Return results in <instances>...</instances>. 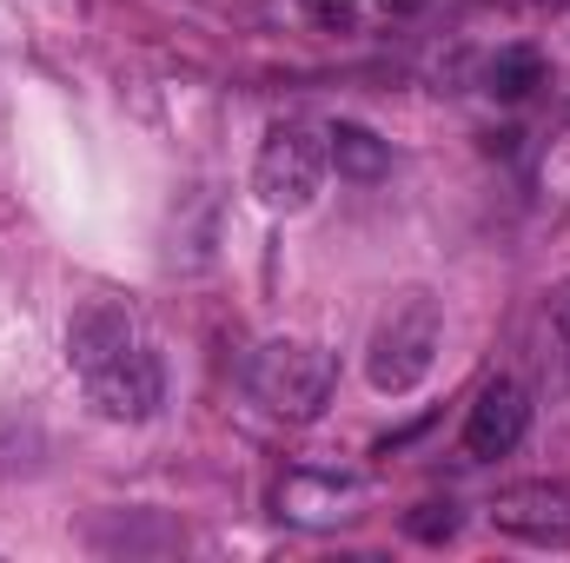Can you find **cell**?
I'll return each instance as SVG.
<instances>
[{"label": "cell", "mask_w": 570, "mask_h": 563, "mask_svg": "<svg viewBox=\"0 0 570 563\" xmlns=\"http://www.w3.org/2000/svg\"><path fill=\"white\" fill-rule=\"evenodd\" d=\"M458 504H419L412 517H405V537H419V544H451L458 537Z\"/></svg>", "instance_id": "30bf717a"}, {"label": "cell", "mask_w": 570, "mask_h": 563, "mask_svg": "<svg viewBox=\"0 0 570 563\" xmlns=\"http://www.w3.org/2000/svg\"><path fill=\"white\" fill-rule=\"evenodd\" d=\"M325 152H332V172L352 179V186H372V179L392 172V146L379 140L372 127H358V120H332L325 127Z\"/></svg>", "instance_id": "ba28073f"}, {"label": "cell", "mask_w": 570, "mask_h": 563, "mask_svg": "<svg viewBox=\"0 0 570 563\" xmlns=\"http://www.w3.org/2000/svg\"><path fill=\"white\" fill-rule=\"evenodd\" d=\"M524 431H531V392L518 378H491L464 412V457H484V464L511 457L524 444Z\"/></svg>", "instance_id": "5b68a950"}, {"label": "cell", "mask_w": 570, "mask_h": 563, "mask_svg": "<svg viewBox=\"0 0 570 563\" xmlns=\"http://www.w3.org/2000/svg\"><path fill=\"white\" fill-rule=\"evenodd\" d=\"M358 497L365 484L352 471H318V464H298L279 484V517L298 524V531H332L345 517H358Z\"/></svg>", "instance_id": "8992f818"}, {"label": "cell", "mask_w": 570, "mask_h": 563, "mask_svg": "<svg viewBox=\"0 0 570 563\" xmlns=\"http://www.w3.org/2000/svg\"><path fill=\"white\" fill-rule=\"evenodd\" d=\"M67 365L87 385L94 412L114 424H146L166 405V372L159 352L146 345V332L134 325L127 305L114 298H87L67 325Z\"/></svg>", "instance_id": "6da1fadb"}, {"label": "cell", "mask_w": 570, "mask_h": 563, "mask_svg": "<svg viewBox=\"0 0 570 563\" xmlns=\"http://www.w3.org/2000/svg\"><path fill=\"white\" fill-rule=\"evenodd\" d=\"M246 385H253V398H259L273 418L305 424V418L325 412V398H332V385H338V358H332L325 345H312V338H273V345L253 352Z\"/></svg>", "instance_id": "3957f363"}, {"label": "cell", "mask_w": 570, "mask_h": 563, "mask_svg": "<svg viewBox=\"0 0 570 563\" xmlns=\"http://www.w3.org/2000/svg\"><path fill=\"white\" fill-rule=\"evenodd\" d=\"M484 80H491L498 100H531V93L544 87V53H538V47H504Z\"/></svg>", "instance_id": "9c48e42d"}, {"label": "cell", "mask_w": 570, "mask_h": 563, "mask_svg": "<svg viewBox=\"0 0 570 563\" xmlns=\"http://www.w3.org/2000/svg\"><path fill=\"white\" fill-rule=\"evenodd\" d=\"M305 13H312L318 27H352V20H358L352 0H305Z\"/></svg>", "instance_id": "7c38bea8"}, {"label": "cell", "mask_w": 570, "mask_h": 563, "mask_svg": "<svg viewBox=\"0 0 570 563\" xmlns=\"http://www.w3.org/2000/svg\"><path fill=\"white\" fill-rule=\"evenodd\" d=\"M544 325H551V345L570 352V279H558L544 292Z\"/></svg>", "instance_id": "8fae6325"}, {"label": "cell", "mask_w": 570, "mask_h": 563, "mask_svg": "<svg viewBox=\"0 0 570 563\" xmlns=\"http://www.w3.org/2000/svg\"><path fill=\"white\" fill-rule=\"evenodd\" d=\"M491 524L504 537L544 544V551H570V491L564 484H511L491 504Z\"/></svg>", "instance_id": "52a82bcc"}, {"label": "cell", "mask_w": 570, "mask_h": 563, "mask_svg": "<svg viewBox=\"0 0 570 563\" xmlns=\"http://www.w3.org/2000/svg\"><path fill=\"white\" fill-rule=\"evenodd\" d=\"M332 172V152H325V134H312L305 120H279L266 140H259V159H253V192L266 213H305L318 199Z\"/></svg>", "instance_id": "277c9868"}, {"label": "cell", "mask_w": 570, "mask_h": 563, "mask_svg": "<svg viewBox=\"0 0 570 563\" xmlns=\"http://www.w3.org/2000/svg\"><path fill=\"white\" fill-rule=\"evenodd\" d=\"M438 345H444V312L431 292H399L385 305V318L372 325V345H365V378L385 392V398H405L419 392L438 365Z\"/></svg>", "instance_id": "7a4b0ae2"}]
</instances>
